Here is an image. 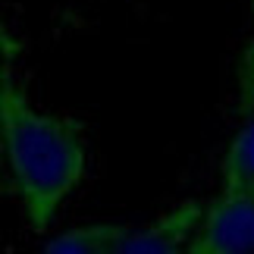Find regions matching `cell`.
Instances as JSON below:
<instances>
[{"label": "cell", "mask_w": 254, "mask_h": 254, "mask_svg": "<svg viewBox=\"0 0 254 254\" xmlns=\"http://www.w3.org/2000/svg\"><path fill=\"white\" fill-rule=\"evenodd\" d=\"M0 38H6V35H3V28H0Z\"/></svg>", "instance_id": "cell-8"}, {"label": "cell", "mask_w": 254, "mask_h": 254, "mask_svg": "<svg viewBox=\"0 0 254 254\" xmlns=\"http://www.w3.org/2000/svg\"><path fill=\"white\" fill-rule=\"evenodd\" d=\"M126 232V223H88V226L66 229L44 245L51 254H116Z\"/></svg>", "instance_id": "cell-4"}, {"label": "cell", "mask_w": 254, "mask_h": 254, "mask_svg": "<svg viewBox=\"0 0 254 254\" xmlns=\"http://www.w3.org/2000/svg\"><path fill=\"white\" fill-rule=\"evenodd\" d=\"M189 254H248L254 251V191H220L204 204Z\"/></svg>", "instance_id": "cell-2"}, {"label": "cell", "mask_w": 254, "mask_h": 254, "mask_svg": "<svg viewBox=\"0 0 254 254\" xmlns=\"http://www.w3.org/2000/svg\"><path fill=\"white\" fill-rule=\"evenodd\" d=\"M220 179L223 191H254V110L223 154Z\"/></svg>", "instance_id": "cell-5"}, {"label": "cell", "mask_w": 254, "mask_h": 254, "mask_svg": "<svg viewBox=\"0 0 254 254\" xmlns=\"http://www.w3.org/2000/svg\"><path fill=\"white\" fill-rule=\"evenodd\" d=\"M254 110V41L239 57V113L248 116Z\"/></svg>", "instance_id": "cell-6"}, {"label": "cell", "mask_w": 254, "mask_h": 254, "mask_svg": "<svg viewBox=\"0 0 254 254\" xmlns=\"http://www.w3.org/2000/svg\"><path fill=\"white\" fill-rule=\"evenodd\" d=\"M204 204L201 201H182L170 207L167 213L154 217L141 226H126L123 242L116 254H173L185 251V245L191 242L194 229L201 223Z\"/></svg>", "instance_id": "cell-3"}, {"label": "cell", "mask_w": 254, "mask_h": 254, "mask_svg": "<svg viewBox=\"0 0 254 254\" xmlns=\"http://www.w3.org/2000/svg\"><path fill=\"white\" fill-rule=\"evenodd\" d=\"M0 154L28 229L47 232L88 173L85 126L28 101L9 72L6 38H0Z\"/></svg>", "instance_id": "cell-1"}, {"label": "cell", "mask_w": 254, "mask_h": 254, "mask_svg": "<svg viewBox=\"0 0 254 254\" xmlns=\"http://www.w3.org/2000/svg\"><path fill=\"white\" fill-rule=\"evenodd\" d=\"M251 16H254V0H251Z\"/></svg>", "instance_id": "cell-7"}]
</instances>
